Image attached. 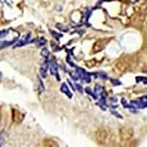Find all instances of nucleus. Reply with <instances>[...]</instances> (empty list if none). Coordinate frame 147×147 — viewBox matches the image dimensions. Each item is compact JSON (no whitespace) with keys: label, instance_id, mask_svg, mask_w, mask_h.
I'll return each mask as SVG.
<instances>
[{"label":"nucleus","instance_id":"f257e3e1","mask_svg":"<svg viewBox=\"0 0 147 147\" xmlns=\"http://www.w3.org/2000/svg\"><path fill=\"white\" fill-rule=\"evenodd\" d=\"M96 139L100 145H108L115 140V136L107 128H99L96 132Z\"/></svg>","mask_w":147,"mask_h":147},{"label":"nucleus","instance_id":"f03ea898","mask_svg":"<svg viewBox=\"0 0 147 147\" xmlns=\"http://www.w3.org/2000/svg\"><path fill=\"white\" fill-rule=\"evenodd\" d=\"M110 41V38H101L99 39L98 40L94 43V47H93V52L94 53H98V52H101L105 48L106 46L109 44V42Z\"/></svg>","mask_w":147,"mask_h":147},{"label":"nucleus","instance_id":"7ed1b4c3","mask_svg":"<svg viewBox=\"0 0 147 147\" xmlns=\"http://www.w3.org/2000/svg\"><path fill=\"white\" fill-rule=\"evenodd\" d=\"M132 135V131L129 129L126 128V127H123V128L120 129L119 130V137H120V140H125L129 139V138Z\"/></svg>","mask_w":147,"mask_h":147},{"label":"nucleus","instance_id":"20e7f679","mask_svg":"<svg viewBox=\"0 0 147 147\" xmlns=\"http://www.w3.org/2000/svg\"><path fill=\"white\" fill-rule=\"evenodd\" d=\"M13 121L16 123H20L24 119V114L17 110H13Z\"/></svg>","mask_w":147,"mask_h":147},{"label":"nucleus","instance_id":"39448f33","mask_svg":"<svg viewBox=\"0 0 147 147\" xmlns=\"http://www.w3.org/2000/svg\"><path fill=\"white\" fill-rule=\"evenodd\" d=\"M44 147H57V144L53 140L46 139L44 141Z\"/></svg>","mask_w":147,"mask_h":147}]
</instances>
